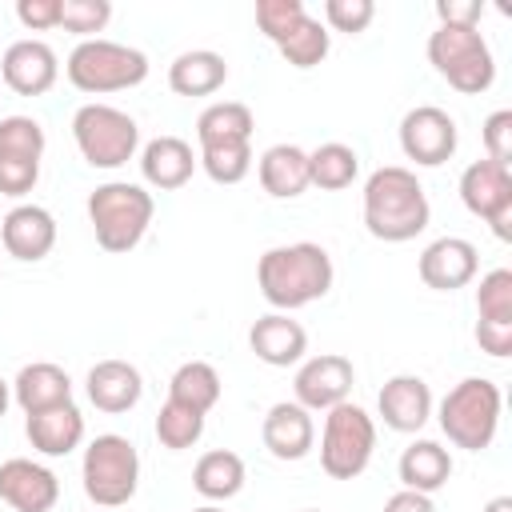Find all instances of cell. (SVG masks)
<instances>
[{
    "mask_svg": "<svg viewBox=\"0 0 512 512\" xmlns=\"http://www.w3.org/2000/svg\"><path fill=\"white\" fill-rule=\"evenodd\" d=\"M152 212H156V200L144 184L108 180L88 192V224L104 252H132L144 240Z\"/></svg>",
    "mask_w": 512,
    "mask_h": 512,
    "instance_id": "cell-3",
    "label": "cell"
},
{
    "mask_svg": "<svg viewBox=\"0 0 512 512\" xmlns=\"http://www.w3.org/2000/svg\"><path fill=\"white\" fill-rule=\"evenodd\" d=\"M196 172V152L180 136H156L140 148V176L156 192H176L192 180Z\"/></svg>",
    "mask_w": 512,
    "mask_h": 512,
    "instance_id": "cell-22",
    "label": "cell"
},
{
    "mask_svg": "<svg viewBox=\"0 0 512 512\" xmlns=\"http://www.w3.org/2000/svg\"><path fill=\"white\" fill-rule=\"evenodd\" d=\"M376 452V424L372 416L344 400L324 412V432H320V468L332 480H356Z\"/></svg>",
    "mask_w": 512,
    "mask_h": 512,
    "instance_id": "cell-8",
    "label": "cell"
},
{
    "mask_svg": "<svg viewBox=\"0 0 512 512\" xmlns=\"http://www.w3.org/2000/svg\"><path fill=\"white\" fill-rule=\"evenodd\" d=\"M300 512H320V508H300Z\"/></svg>",
    "mask_w": 512,
    "mask_h": 512,
    "instance_id": "cell-47",
    "label": "cell"
},
{
    "mask_svg": "<svg viewBox=\"0 0 512 512\" xmlns=\"http://www.w3.org/2000/svg\"><path fill=\"white\" fill-rule=\"evenodd\" d=\"M324 28H336V32H364L372 20H376V4L372 0H324Z\"/></svg>",
    "mask_w": 512,
    "mask_h": 512,
    "instance_id": "cell-37",
    "label": "cell"
},
{
    "mask_svg": "<svg viewBox=\"0 0 512 512\" xmlns=\"http://www.w3.org/2000/svg\"><path fill=\"white\" fill-rule=\"evenodd\" d=\"M192 512H224V508H216V504H200V508H192Z\"/></svg>",
    "mask_w": 512,
    "mask_h": 512,
    "instance_id": "cell-46",
    "label": "cell"
},
{
    "mask_svg": "<svg viewBox=\"0 0 512 512\" xmlns=\"http://www.w3.org/2000/svg\"><path fill=\"white\" fill-rule=\"evenodd\" d=\"M44 128L32 116H4L0 120V196H28L40 180L44 160Z\"/></svg>",
    "mask_w": 512,
    "mask_h": 512,
    "instance_id": "cell-10",
    "label": "cell"
},
{
    "mask_svg": "<svg viewBox=\"0 0 512 512\" xmlns=\"http://www.w3.org/2000/svg\"><path fill=\"white\" fill-rule=\"evenodd\" d=\"M12 400L24 408V416L32 412H44V408H56V404H68L72 400V380L60 364L52 360H32L16 372L12 380Z\"/></svg>",
    "mask_w": 512,
    "mask_h": 512,
    "instance_id": "cell-24",
    "label": "cell"
},
{
    "mask_svg": "<svg viewBox=\"0 0 512 512\" xmlns=\"http://www.w3.org/2000/svg\"><path fill=\"white\" fill-rule=\"evenodd\" d=\"M204 436V416L176 404V400H164L160 412H156V440L168 448V452H184L192 448L196 440Z\"/></svg>",
    "mask_w": 512,
    "mask_h": 512,
    "instance_id": "cell-33",
    "label": "cell"
},
{
    "mask_svg": "<svg viewBox=\"0 0 512 512\" xmlns=\"http://www.w3.org/2000/svg\"><path fill=\"white\" fill-rule=\"evenodd\" d=\"M196 164L208 172V180L216 184H240L252 172V144H216V148H200Z\"/></svg>",
    "mask_w": 512,
    "mask_h": 512,
    "instance_id": "cell-35",
    "label": "cell"
},
{
    "mask_svg": "<svg viewBox=\"0 0 512 512\" xmlns=\"http://www.w3.org/2000/svg\"><path fill=\"white\" fill-rule=\"evenodd\" d=\"M248 348L268 368H292L308 352V332L288 312H268L248 328Z\"/></svg>",
    "mask_w": 512,
    "mask_h": 512,
    "instance_id": "cell-18",
    "label": "cell"
},
{
    "mask_svg": "<svg viewBox=\"0 0 512 512\" xmlns=\"http://www.w3.org/2000/svg\"><path fill=\"white\" fill-rule=\"evenodd\" d=\"M220 388H224L220 384V372L208 360H184L172 372V380H168V400H176V404L208 416L220 404Z\"/></svg>",
    "mask_w": 512,
    "mask_h": 512,
    "instance_id": "cell-29",
    "label": "cell"
},
{
    "mask_svg": "<svg viewBox=\"0 0 512 512\" xmlns=\"http://www.w3.org/2000/svg\"><path fill=\"white\" fill-rule=\"evenodd\" d=\"M476 344H480V352L504 360L512 352V324H480L476 320Z\"/></svg>",
    "mask_w": 512,
    "mask_h": 512,
    "instance_id": "cell-42",
    "label": "cell"
},
{
    "mask_svg": "<svg viewBox=\"0 0 512 512\" xmlns=\"http://www.w3.org/2000/svg\"><path fill=\"white\" fill-rule=\"evenodd\" d=\"M260 440L264 448L276 456V460H304L316 444V424H312V412L300 408L296 400H280L264 412V424H260Z\"/></svg>",
    "mask_w": 512,
    "mask_h": 512,
    "instance_id": "cell-20",
    "label": "cell"
},
{
    "mask_svg": "<svg viewBox=\"0 0 512 512\" xmlns=\"http://www.w3.org/2000/svg\"><path fill=\"white\" fill-rule=\"evenodd\" d=\"M84 392H88V400L100 412L120 416V412H128V408L140 404L144 380H140V368L128 364V360H96L88 368V376H84Z\"/></svg>",
    "mask_w": 512,
    "mask_h": 512,
    "instance_id": "cell-21",
    "label": "cell"
},
{
    "mask_svg": "<svg viewBox=\"0 0 512 512\" xmlns=\"http://www.w3.org/2000/svg\"><path fill=\"white\" fill-rule=\"evenodd\" d=\"M256 176L260 188L272 200H296L300 192H308V152L300 144H272L264 148V156L256 160Z\"/></svg>",
    "mask_w": 512,
    "mask_h": 512,
    "instance_id": "cell-25",
    "label": "cell"
},
{
    "mask_svg": "<svg viewBox=\"0 0 512 512\" xmlns=\"http://www.w3.org/2000/svg\"><path fill=\"white\" fill-rule=\"evenodd\" d=\"M0 500L16 512H52L60 500V480L52 468L28 456H12L0 464Z\"/></svg>",
    "mask_w": 512,
    "mask_h": 512,
    "instance_id": "cell-15",
    "label": "cell"
},
{
    "mask_svg": "<svg viewBox=\"0 0 512 512\" xmlns=\"http://www.w3.org/2000/svg\"><path fill=\"white\" fill-rule=\"evenodd\" d=\"M484 512H512V496H492L484 504Z\"/></svg>",
    "mask_w": 512,
    "mask_h": 512,
    "instance_id": "cell-44",
    "label": "cell"
},
{
    "mask_svg": "<svg viewBox=\"0 0 512 512\" xmlns=\"http://www.w3.org/2000/svg\"><path fill=\"white\" fill-rule=\"evenodd\" d=\"M68 84L88 92V96H108V92H124L148 80V56L132 44H116V40H80L68 52Z\"/></svg>",
    "mask_w": 512,
    "mask_h": 512,
    "instance_id": "cell-5",
    "label": "cell"
},
{
    "mask_svg": "<svg viewBox=\"0 0 512 512\" xmlns=\"http://www.w3.org/2000/svg\"><path fill=\"white\" fill-rule=\"evenodd\" d=\"M416 272H420V280H424L432 292H456V288H464V284L476 280V272H480V252H476V244L464 240V236H440V240H432V244L420 252Z\"/></svg>",
    "mask_w": 512,
    "mask_h": 512,
    "instance_id": "cell-14",
    "label": "cell"
},
{
    "mask_svg": "<svg viewBox=\"0 0 512 512\" xmlns=\"http://www.w3.org/2000/svg\"><path fill=\"white\" fill-rule=\"evenodd\" d=\"M332 280V256L312 240L276 244L256 260V288L276 312H296L304 304L324 300L332 292Z\"/></svg>",
    "mask_w": 512,
    "mask_h": 512,
    "instance_id": "cell-1",
    "label": "cell"
},
{
    "mask_svg": "<svg viewBox=\"0 0 512 512\" xmlns=\"http://www.w3.org/2000/svg\"><path fill=\"white\" fill-rule=\"evenodd\" d=\"M500 384L488 376H464L460 384L448 388V396L440 400V432L448 436V444L464 448V452H484L496 440L500 428Z\"/></svg>",
    "mask_w": 512,
    "mask_h": 512,
    "instance_id": "cell-4",
    "label": "cell"
},
{
    "mask_svg": "<svg viewBox=\"0 0 512 512\" xmlns=\"http://www.w3.org/2000/svg\"><path fill=\"white\" fill-rule=\"evenodd\" d=\"M224 80H228V60L212 48L180 52L168 64V88L176 96H212L224 88Z\"/></svg>",
    "mask_w": 512,
    "mask_h": 512,
    "instance_id": "cell-26",
    "label": "cell"
},
{
    "mask_svg": "<svg viewBox=\"0 0 512 512\" xmlns=\"http://www.w3.org/2000/svg\"><path fill=\"white\" fill-rule=\"evenodd\" d=\"M108 20H112L108 0H60V28L64 32L92 40V32H104Z\"/></svg>",
    "mask_w": 512,
    "mask_h": 512,
    "instance_id": "cell-36",
    "label": "cell"
},
{
    "mask_svg": "<svg viewBox=\"0 0 512 512\" xmlns=\"http://www.w3.org/2000/svg\"><path fill=\"white\" fill-rule=\"evenodd\" d=\"M384 512H436V504H432V496H424V492L400 488V492H392V496L384 500Z\"/></svg>",
    "mask_w": 512,
    "mask_h": 512,
    "instance_id": "cell-43",
    "label": "cell"
},
{
    "mask_svg": "<svg viewBox=\"0 0 512 512\" xmlns=\"http://www.w3.org/2000/svg\"><path fill=\"white\" fill-rule=\"evenodd\" d=\"M16 20L32 32L60 28V0H16Z\"/></svg>",
    "mask_w": 512,
    "mask_h": 512,
    "instance_id": "cell-40",
    "label": "cell"
},
{
    "mask_svg": "<svg viewBox=\"0 0 512 512\" xmlns=\"http://www.w3.org/2000/svg\"><path fill=\"white\" fill-rule=\"evenodd\" d=\"M396 472H400V484H404V488L432 496V492H440V488L448 484V476H452V456H448V448H444L440 440H412V444L400 452Z\"/></svg>",
    "mask_w": 512,
    "mask_h": 512,
    "instance_id": "cell-27",
    "label": "cell"
},
{
    "mask_svg": "<svg viewBox=\"0 0 512 512\" xmlns=\"http://www.w3.org/2000/svg\"><path fill=\"white\" fill-rule=\"evenodd\" d=\"M0 76L16 96H44L60 76V60L44 40L28 36V40H16L4 48Z\"/></svg>",
    "mask_w": 512,
    "mask_h": 512,
    "instance_id": "cell-17",
    "label": "cell"
},
{
    "mask_svg": "<svg viewBox=\"0 0 512 512\" xmlns=\"http://www.w3.org/2000/svg\"><path fill=\"white\" fill-rule=\"evenodd\" d=\"M84 496L96 508H124L140 488V452L120 432H100L80 460Z\"/></svg>",
    "mask_w": 512,
    "mask_h": 512,
    "instance_id": "cell-7",
    "label": "cell"
},
{
    "mask_svg": "<svg viewBox=\"0 0 512 512\" xmlns=\"http://www.w3.org/2000/svg\"><path fill=\"white\" fill-rule=\"evenodd\" d=\"M352 384H356L352 360L340 352H320V356L300 360L296 380H292V400L308 412H328L352 396Z\"/></svg>",
    "mask_w": 512,
    "mask_h": 512,
    "instance_id": "cell-13",
    "label": "cell"
},
{
    "mask_svg": "<svg viewBox=\"0 0 512 512\" xmlns=\"http://www.w3.org/2000/svg\"><path fill=\"white\" fill-rule=\"evenodd\" d=\"M432 220V204L412 168L384 164L364 180V228L384 244L416 240Z\"/></svg>",
    "mask_w": 512,
    "mask_h": 512,
    "instance_id": "cell-2",
    "label": "cell"
},
{
    "mask_svg": "<svg viewBox=\"0 0 512 512\" xmlns=\"http://www.w3.org/2000/svg\"><path fill=\"white\" fill-rule=\"evenodd\" d=\"M356 172H360V156H356V148H348L340 140H328L308 152V184H316L324 192L348 188L356 180Z\"/></svg>",
    "mask_w": 512,
    "mask_h": 512,
    "instance_id": "cell-31",
    "label": "cell"
},
{
    "mask_svg": "<svg viewBox=\"0 0 512 512\" xmlns=\"http://www.w3.org/2000/svg\"><path fill=\"white\" fill-rule=\"evenodd\" d=\"M24 432H28V444L40 452V456H68L84 444V416L80 408L68 400V404H56V408H44V412H32L24 420Z\"/></svg>",
    "mask_w": 512,
    "mask_h": 512,
    "instance_id": "cell-23",
    "label": "cell"
},
{
    "mask_svg": "<svg viewBox=\"0 0 512 512\" xmlns=\"http://www.w3.org/2000/svg\"><path fill=\"white\" fill-rule=\"evenodd\" d=\"M72 140L92 168H120L140 148V124L112 104H80L72 116Z\"/></svg>",
    "mask_w": 512,
    "mask_h": 512,
    "instance_id": "cell-9",
    "label": "cell"
},
{
    "mask_svg": "<svg viewBox=\"0 0 512 512\" xmlns=\"http://www.w3.org/2000/svg\"><path fill=\"white\" fill-rule=\"evenodd\" d=\"M480 136H484V152H488V160H496V164H512V112H508V108L492 112V116L484 120Z\"/></svg>",
    "mask_w": 512,
    "mask_h": 512,
    "instance_id": "cell-39",
    "label": "cell"
},
{
    "mask_svg": "<svg viewBox=\"0 0 512 512\" xmlns=\"http://www.w3.org/2000/svg\"><path fill=\"white\" fill-rule=\"evenodd\" d=\"M276 48H280V56H284L292 68H316V64L328 56L332 36H328V28H324L316 16L304 12V16L276 40Z\"/></svg>",
    "mask_w": 512,
    "mask_h": 512,
    "instance_id": "cell-32",
    "label": "cell"
},
{
    "mask_svg": "<svg viewBox=\"0 0 512 512\" xmlns=\"http://www.w3.org/2000/svg\"><path fill=\"white\" fill-rule=\"evenodd\" d=\"M376 408H380V420L392 432H420L432 416V388H428V380H420L412 372H400V376L384 380V388L376 396Z\"/></svg>",
    "mask_w": 512,
    "mask_h": 512,
    "instance_id": "cell-19",
    "label": "cell"
},
{
    "mask_svg": "<svg viewBox=\"0 0 512 512\" xmlns=\"http://www.w3.org/2000/svg\"><path fill=\"white\" fill-rule=\"evenodd\" d=\"M8 404H12V384H8L4 376H0V416L8 412Z\"/></svg>",
    "mask_w": 512,
    "mask_h": 512,
    "instance_id": "cell-45",
    "label": "cell"
},
{
    "mask_svg": "<svg viewBox=\"0 0 512 512\" xmlns=\"http://www.w3.org/2000/svg\"><path fill=\"white\" fill-rule=\"evenodd\" d=\"M192 488L204 496V500H232L240 488H244V460L228 448H212L196 460L192 468Z\"/></svg>",
    "mask_w": 512,
    "mask_h": 512,
    "instance_id": "cell-30",
    "label": "cell"
},
{
    "mask_svg": "<svg viewBox=\"0 0 512 512\" xmlns=\"http://www.w3.org/2000/svg\"><path fill=\"white\" fill-rule=\"evenodd\" d=\"M456 144H460V132H456V120L444 108L416 104V108L404 112V120H400V152L412 164L436 168V164L456 156Z\"/></svg>",
    "mask_w": 512,
    "mask_h": 512,
    "instance_id": "cell-12",
    "label": "cell"
},
{
    "mask_svg": "<svg viewBox=\"0 0 512 512\" xmlns=\"http://www.w3.org/2000/svg\"><path fill=\"white\" fill-rule=\"evenodd\" d=\"M460 200L472 216H480L496 240H512V168L496 160H472L460 172Z\"/></svg>",
    "mask_w": 512,
    "mask_h": 512,
    "instance_id": "cell-11",
    "label": "cell"
},
{
    "mask_svg": "<svg viewBox=\"0 0 512 512\" xmlns=\"http://www.w3.org/2000/svg\"><path fill=\"white\" fill-rule=\"evenodd\" d=\"M0 240L8 256L36 264L56 248V216L44 204H16L0 216Z\"/></svg>",
    "mask_w": 512,
    "mask_h": 512,
    "instance_id": "cell-16",
    "label": "cell"
},
{
    "mask_svg": "<svg viewBox=\"0 0 512 512\" xmlns=\"http://www.w3.org/2000/svg\"><path fill=\"white\" fill-rule=\"evenodd\" d=\"M428 64L436 68L440 80H448V88L464 96H480L496 80V60L480 28L436 24V32L428 36Z\"/></svg>",
    "mask_w": 512,
    "mask_h": 512,
    "instance_id": "cell-6",
    "label": "cell"
},
{
    "mask_svg": "<svg viewBox=\"0 0 512 512\" xmlns=\"http://www.w3.org/2000/svg\"><path fill=\"white\" fill-rule=\"evenodd\" d=\"M252 128H256V116L240 100H216V104H208L196 116V140H200V148L252 144Z\"/></svg>",
    "mask_w": 512,
    "mask_h": 512,
    "instance_id": "cell-28",
    "label": "cell"
},
{
    "mask_svg": "<svg viewBox=\"0 0 512 512\" xmlns=\"http://www.w3.org/2000/svg\"><path fill=\"white\" fill-rule=\"evenodd\" d=\"M440 24H460V28H480L484 0H440L436 4Z\"/></svg>",
    "mask_w": 512,
    "mask_h": 512,
    "instance_id": "cell-41",
    "label": "cell"
},
{
    "mask_svg": "<svg viewBox=\"0 0 512 512\" xmlns=\"http://www.w3.org/2000/svg\"><path fill=\"white\" fill-rule=\"evenodd\" d=\"M304 12H308L304 0H256V24H260V32H264L272 44H276Z\"/></svg>",
    "mask_w": 512,
    "mask_h": 512,
    "instance_id": "cell-38",
    "label": "cell"
},
{
    "mask_svg": "<svg viewBox=\"0 0 512 512\" xmlns=\"http://www.w3.org/2000/svg\"><path fill=\"white\" fill-rule=\"evenodd\" d=\"M476 316L480 324H512V272L508 268H492L480 276Z\"/></svg>",
    "mask_w": 512,
    "mask_h": 512,
    "instance_id": "cell-34",
    "label": "cell"
}]
</instances>
